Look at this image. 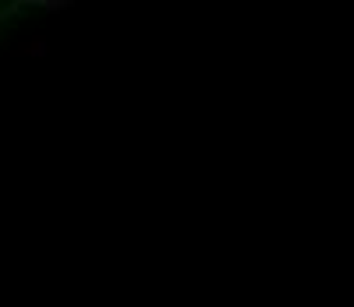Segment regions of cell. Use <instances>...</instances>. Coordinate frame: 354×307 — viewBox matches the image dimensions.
Instances as JSON below:
<instances>
[{
    "label": "cell",
    "mask_w": 354,
    "mask_h": 307,
    "mask_svg": "<svg viewBox=\"0 0 354 307\" xmlns=\"http://www.w3.org/2000/svg\"><path fill=\"white\" fill-rule=\"evenodd\" d=\"M25 8H43V11H64L71 8L68 0H25Z\"/></svg>",
    "instance_id": "cell-1"
}]
</instances>
